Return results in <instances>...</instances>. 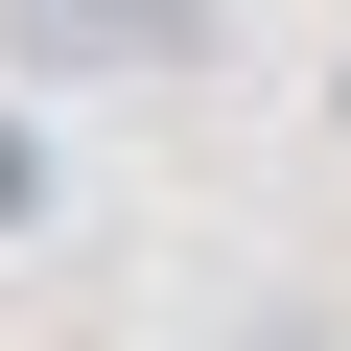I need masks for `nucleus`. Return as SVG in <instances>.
Here are the masks:
<instances>
[{"mask_svg":"<svg viewBox=\"0 0 351 351\" xmlns=\"http://www.w3.org/2000/svg\"><path fill=\"white\" fill-rule=\"evenodd\" d=\"M0 234H47V117L0 94Z\"/></svg>","mask_w":351,"mask_h":351,"instance_id":"obj_2","label":"nucleus"},{"mask_svg":"<svg viewBox=\"0 0 351 351\" xmlns=\"http://www.w3.org/2000/svg\"><path fill=\"white\" fill-rule=\"evenodd\" d=\"M0 71H47V94H94V71H211V0H0Z\"/></svg>","mask_w":351,"mask_h":351,"instance_id":"obj_1","label":"nucleus"},{"mask_svg":"<svg viewBox=\"0 0 351 351\" xmlns=\"http://www.w3.org/2000/svg\"><path fill=\"white\" fill-rule=\"evenodd\" d=\"M328 141H351V71H328Z\"/></svg>","mask_w":351,"mask_h":351,"instance_id":"obj_3","label":"nucleus"}]
</instances>
